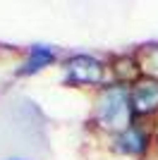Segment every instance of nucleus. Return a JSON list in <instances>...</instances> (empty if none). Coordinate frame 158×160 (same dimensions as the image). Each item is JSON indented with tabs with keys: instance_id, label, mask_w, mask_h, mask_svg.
I'll return each instance as SVG.
<instances>
[{
	"instance_id": "f257e3e1",
	"label": "nucleus",
	"mask_w": 158,
	"mask_h": 160,
	"mask_svg": "<svg viewBox=\"0 0 158 160\" xmlns=\"http://www.w3.org/2000/svg\"><path fill=\"white\" fill-rule=\"evenodd\" d=\"M129 112H132V103H129V96L122 88L108 91L101 100V120L108 127H125Z\"/></svg>"
},
{
	"instance_id": "39448f33",
	"label": "nucleus",
	"mask_w": 158,
	"mask_h": 160,
	"mask_svg": "<svg viewBox=\"0 0 158 160\" xmlns=\"http://www.w3.org/2000/svg\"><path fill=\"white\" fill-rule=\"evenodd\" d=\"M50 60H53V53L48 50L46 46L34 48V50H31V58H29V60H26V65L22 67V74H31V72H36V69H41L43 65H48Z\"/></svg>"
},
{
	"instance_id": "f03ea898",
	"label": "nucleus",
	"mask_w": 158,
	"mask_h": 160,
	"mask_svg": "<svg viewBox=\"0 0 158 160\" xmlns=\"http://www.w3.org/2000/svg\"><path fill=\"white\" fill-rule=\"evenodd\" d=\"M101 72H103V67H101L98 60H93V58H74V60L70 62V77H72L74 81H84V84L98 81Z\"/></svg>"
},
{
	"instance_id": "7ed1b4c3",
	"label": "nucleus",
	"mask_w": 158,
	"mask_h": 160,
	"mask_svg": "<svg viewBox=\"0 0 158 160\" xmlns=\"http://www.w3.org/2000/svg\"><path fill=\"white\" fill-rule=\"evenodd\" d=\"M132 110L137 112H149V110H156L158 108V84H141L132 91L129 96Z\"/></svg>"
},
{
	"instance_id": "20e7f679",
	"label": "nucleus",
	"mask_w": 158,
	"mask_h": 160,
	"mask_svg": "<svg viewBox=\"0 0 158 160\" xmlns=\"http://www.w3.org/2000/svg\"><path fill=\"white\" fill-rule=\"evenodd\" d=\"M120 148L127 151V153H141L146 148V136L139 129H127L122 136H120Z\"/></svg>"
}]
</instances>
